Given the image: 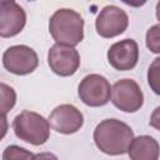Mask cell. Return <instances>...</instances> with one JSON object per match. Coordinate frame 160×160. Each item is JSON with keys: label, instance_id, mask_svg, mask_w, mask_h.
I'll use <instances>...</instances> for the list:
<instances>
[{"label": "cell", "instance_id": "obj_1", "mask_svg": "<svg viewBox=\"0 0 160 160\" xmlns=\"http://www.w3.org/2000/svg\"><path fill=\"white\" fill-rule=\"evenodd\" d=\"M132 140V129L118 119H105L94 130L95 145L108 155H122L128 152Z\"/></svg>", "mask_w": 160, "mask_h": 160}, {"label": "cell", "instance_id": "obj_2", "mask_svg": "<svg viewBox=\"0 0 160 160\" xmlns=\"http://www.w3.org/2000/svg\"><path fill=\"white\" fill-rule=\"evenodd\" d=\"M49 31L56 44L74 48L84 39V19L72 9H59L49 20Z\"/></svg>", "mask_w": 160, "mask_h": 160}, {"label": "cell", "instance_id": "obj_3", "mask_svg": "<svg viewBox=\"0 0 160 160\" xmlns=\"http://www.w3.org/2000/svg\"><path fill=\"white\" fill-rule=\"evenodd\" d=\"M12 129L20 140L39 146L50 136V122L38 112L24 110L12 120Z\"/></svg>", "mask_w": 160, "mask_h": 160}, {"label": "cell", "instance_id": "obj_4", "mask_svg": "<svg viewBox=\"0 0 160 160\" xmlns=\"http://www.w3.org/2000/svg\"><path fill=\"white\" fill-rule=\"evenodd\" d=\"M78 94L80 100L88 106H104L110 100L111 86L102 75L90 74L80 81Z\"/></svg>", "mask_w": 160, "mask_h": 160}, {"label": "cell", "instance_id": "obj_5", "mask_svg": "<svg viewBox=\"0 0 160 160\" xmlns=\"http://www.w3.org/2000/svg\"><path fill=\"white\" fill-rule=\"evenodd\" d=\"M2 65L11 74L28 75L38 68L39 59L35 50L30 46L14 45L4 51Z\"/></svg>", "mask_w": 160, "mask_h": 160}, {"label": "cell", "instance_id": "obj_6", "mask_svg": "<svg viewBox=\"0 0 160 160\" xmlns=\"http://www.w3.org/2000/svg\"><path fill=\"white\" fill-rule=\"evenodd\" d=\"M111 102L121 111L135 112L144 104V94L136 81L121 79L111 88Z\"/></svg>", "mask_w": 160, "mask_h": 160}, {"label": "cell", "instance_id": "obj_7", "mask_svg": "<svg viewBox=\"0 0 160 160\" xmlns=\"http://www.w3.org/2000/svg\"><path fill=\"white\" fill-rule=\"evenodd\" d=\"M48 62L50 69L59 76H71L80 65L79 51L68 45L55 44L48 52Z\"/></svg>", "mask_w": 160, "mask_h": 160}, {"label": "cell", "instance_id": "obj_8", "mask_svg": "<svg viewBox=\"0 0 160 160\" xmlns=\"http://www.w3.org/2000/svg\"><path fill=\"white\" fill-rule=\"evenodd\" d=\"M129 25L128 14L115 6V5H106L99 12L95 28L96 32L102 38H114L122 34Z\"/></svg>", "mask_w": 160, "mask_h": 160}, {"label": "cell", "instance_id": "obj_9", "mask_svg": "<svg viewBox=\"0 0 160 160\" xmlns=\"http://www.w3.org/2000/svg\"><path fill=\"white\" fill-rule=\"evenodd\" d=\"M49 122L56 132L70 135L81 129L84 124V116L76 106L71 104H62L51 111Z\"/></svg>", "mask_w": 160, "mask_h": 160}, {"label": "cell", "instance_id": "obj_10", "mask_svg": "<svg viewBox=\"0 0 160 160\" xmlns=\"http://www.w3.org/2000/svg\"><path fill=\"white\" fill-rule=\"evenodd\" d=\"M139 60V46L132 39H124L112 44L108 50L109 64L119 70L126 71L136 66Z\"/></svg>", "mask_w": 160, "mask_h": 160}, {"label": "cell", "instance_id": "obj_11", "mask_svg": "<svg viewBox=\"0 0 160 160\" xmlns=\"http://www.w3.org/2000/svg\"><path fill=\"white\" fill-rule=\"evenodd\" d=\"M26 14L15 1H0V36L11 38L18 35L25 26Z\"/></svg>", "mask_w": 160, "mask_h": 160}, {"label": "cell", "instance_id": "obj_12", "mask_svg": "<svg viewBox=\"0 0 160 160\" xmlns=\"http://www.w3.org/2000/svg\"><path fill=\"white\" fill-rule=\"evenodd\" d=\"M128 154L130 160H159L160 146L154 138L141 135L134 138Z\"/></svg>", "mask_w": 160, "mask_h": 160}, {"label": "cell", "instance_id": "obj_13", "mask_svg": "<svg viewBox=\"0 0 160 160\" xmlns=\"http://www.w3.org/2000/svg\"><path fill=\"white\" fill-rule=\"evenodd\" d=\"M0 95H1V114L6 115L16 102V94L14 89L5 82L0 84Z\"/></svg>", "mask_w": 160, "mask_h": 160}, {"label": "cell", "instance_id": "obj_14", "mask_svg": "<svg viewBox=\"0 0 160 160\" xmlns=\"http://www.w3.org/2000/svg\"><path fill=\"white\" fill-rule=\"evenodd\" d=\"M148 82L151 90L160 95V58H156L148 69Z\"/></svg>", "mask_w": 160, "mask_h": 160}, {"label": "cell", "instance_id": "obj_15", "mask_svg": "<svg viewBox=\"0 0 160 160\" xmlns=\"http://www.w3.org/2000/svg\"><path fill=\"white\" fill-rule=\"evenodd\" d=\"M34 154L18 145L8 146L2 152V160H31Z\"/></svg>", "mask_w": 160, "mask_h": 160}, {"label": "cell", "instance_id": "obj_16", "mask_svg": "<svg viewBox=\"0 0 160 160\" xmlns=\"http://www.w3.org/2000/svg\"><path fill=\"white\" fill-rule=\"evenodd\" d=\"M148 49L154 54H160V24L152 25L145 36Z\"/></svg>", "mask_w": 160, "mask_h": 160}, {"label": "cell", "instance_id": "obj_17", "mask_svg": "<svg viewBox=\"0 0 160 160\" xmlns=\"http://www.w3.org/2000/svg\"><path fill=\"white\" fill-rule=\"evenodd\" d=\"M149 124H150V126H152L154 129L160 131V106L155 108V110L152 111Z\"/></svg>", "mask_w": 160, "mask_h": 160}, {"label": "cell", "instance_id": "obj_18", "mask_svg": "<svg viewBox=\"0 0 160 160\" xmlns=\"http://www.w3.org/2000/svg\"><path fill=\"white\" fill-rule=\"evenodd\" d=\"M31 160H59V159L52 152H39V154H34Z\"/></svg>", "mask_w": 160, "mask_h": 160}, {"label": "cell", "instance_id": "obj_19", "mask_svg": "<svg viewBox=\"0 0 160 160\" xmlns=\"http://www.w3.org/2000/svg\"><path fill=\"white\" fill-rule=\"evenodd\" d=\"M156 18H158V20L160 21V1L156 4Z\"/></svg>", "mask_w": 160, "mask_h": 160}]
</instances>
